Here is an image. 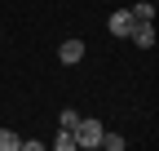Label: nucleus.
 I'll return each mask as SVG.
<instances>
[{"instance_id":"nucleus-5","label":"nucleus","mask_w":159,"mask_h":151,"mask_svg":"<svg viewBox=\"0 0 159 151\" xmlns=\"http://www.w3.org/2000/svg\"><path fill=\"white\" fill-rule=\"evenodd\" d=\"M128 13L137 18V22H155V5H150V0H142V5H133Z\"/></svg>"},{"instance_id":"nucleus-3","label":"nucleus","mask_w":159,"mask_h":151,"mask_svg":"<svg viewBox=\"0 0 159 151\" xmlns=\"http://www.w3.org/2000/svg\"><path fill=\"white\" fill-rule=\"evenodd\" d=\"M57 58H62L66 67H71V62H80V58H84V40H62V49H57Z\"/></svg>"},{"instance_id":"nucleus-7","label":"nucleus","mask_w":159,"mask_h":151,"mask_svg":"<svg viewBox=\"0 0 159 151\" xmlns=\"http://www.w3.org/2000/svg\"><path fill=\"white\" fill-rule=\"evenodd\" d=\"M0 151H18V134L13 129H0Z\"/></svg>"},{"instance_id":"nucleus-9","label":"nucleus","mask_w":159,"mask_h":151,"mask_svg":"<svg viewBox=\"0 0 159 151\" xmlns=\"http://www.w3.org/2000/svg\"><path fill=\"white\" fill-rule=\"evenodd\" d=\"M97 147H106V151H124V138H119V134H102V142H97Z\"/></svg>"},{"instance_id":"nucleus-1","label":"nucleus","mask_w":159,"mask_h":151,"mask_svg":"<svg viewBox=\"0 0 159 151\" xmlns=\"http://www.w3.org/2000/svg\"><path fill=\"white\" fill-rule=\"evenodd\" d=\"M102 134H106L102 120H80V124H75V147H97Z\"/></svg>"},{"instance_id":"nucleus-6","label":"nucleus","mask_w":159,"mask_h":151,"mask_svg":"<svg viewBox=\"0 0 159 151\" xmlns=\"http://www.w3.org/2000/svg\"><path fill=\"white\" fill-rule=\"evenodd\" d=\"M53 147H57V151H75V134H71V129H57Z\"/></svg>"},{"instance_id":"nucleus-2","label":"nucleus","mask_w":159,"mask_h":151,"mask_svg":"<svg viewBox=\"0 0 159 151\" xmlns=\"http://www.w3.org/2000/svg\"><path fill=\"white\" fill-rule=\"evenodd\" d=\"M106 27H111V36H115V40H124V36H133V27H137V18H133L128 9H115Z\"/></svg>"},{"instance_id":"nucleus-4","label":"nucleus","mask_w":159,"mask_h":151,"mask_svg":"<svg viewBox=\"0 0 159 151\" xmlns=\"http://www.w3.org/2000/svg\"><path fill=\"white\" fill-rule=\"evenodd\" d=\"M133 40L142 45V49H155V27H150V22H137V27H133Z\"/></svg>"},{"instance_id":"nucleus-8","label":"nucleus","mask_w":159,"mask_h":151,"mask_svg":"<svg viewBox=\"0 0 159 151\" xmlns=\"http://www.w3.org/2000/svg\"><path fill=\"white\" fill-rule=\"evenodd\" d=\"M75 124H80V111L66 107V111H62V120H57V129H71V134H75Z\"/></svg>"}]
</instances>
